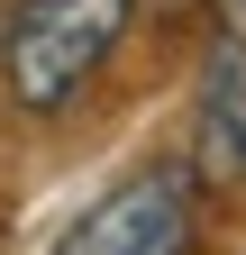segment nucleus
<instances>
[{"label": "nucleus", "instance_id": "nucleus-2", "mask_svg": "<svg viewBox=\"0 0 246 255\" xmlns=\"http://www.w3.org/2000/svg\"><path fill=\"white\" fill-rule=\"evenodd\" d=\"M201 246V191L182 164H137L91 201L55 255H192Z\"/></svg>", "mask_w": 246, "mask_h": 255}, {"label": "nucleus", "instance_id": "nucleus-3", "mask_svg": "<svg viewBox=\"0 0 246 255\" xmlns=\"http://www.w3.org/2000/svg\"><path fill=\"white\" fill-rule=\"evenodd\" d=\"M201 182H246V37H219L192 101V164Z\"/></svg>", "mask_w": 246, "mask_h": 255}, {"label": "nucleus", "instance_id": "nucleus-1", "mask_svg": "<svg viewBox=\"0 0 246 255\" xmlns=\"http://www.w3.org/2000/svg\"><path fill=\"white\" fill-rule=\"evenodd\" d=\"M137 0H27L0 37V82H9L18 110H64L82 101V82L110 64V46L128 37Z\"/></svg>", "mask_w": 246, "mask_h": 255}]
</instances>
